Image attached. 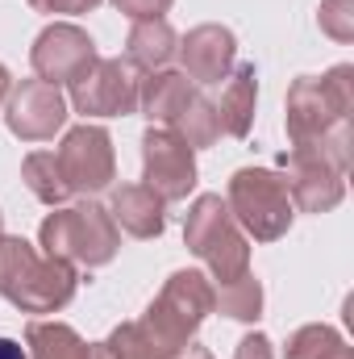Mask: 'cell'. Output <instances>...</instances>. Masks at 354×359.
<instances>
[{
	"instance_id": "obj_1",
	"label": "cell",
	"mask_w": 354,
	"mask_h": 359,
	"mask_svg": "<svg viewBox=\"0 0 354 359\" xmlns=\"http://www.w3.org/2000/svg\"><path fill=\"white\" fill-rule=\"evenodd\" d=\"M80 288L76 264L42 255L21 234L0 238V297L21 313H59Z\"/></svg>"
},
{
	"instance_id": "obj_2",
	"label": "cell",
	"mask_w": 354,
	"mask_h": 359,
	"mask_svg": "<svg viewBox=\"0 0 354 359\" xmlns=\"http://www.w3.org/2000/svg\"><path fill=\"white\" fill-rule=\"evenodd\" d=\"M346 172H351V126L317 142H292L283 155V184L292 192V205L304 213L338 209L346 196Z\"/></svg>"
},
{
	"instance_id": "obj_3",
	"label": "cell",
	"mask_w": 354,
	"mask_h": 359,
	"mask_svg": "<svg viewBox=\"0 0 354 359\" xmlns=\"http://www.w3.org/2000/svg\"><path fill=\"white\" fill-rule=\"evenodd\" d=\"M213 301H217V288L208 284L204 271H192V268L171 271L167 284L159 288V297L150 301V309L138 318V326H142L155 359L176 355L179 347H187L192 334L213 313Z\"/></svg>"
},
{
	"instance_id": "obj_4",
	"label": "cell",
	"mask_w": 354,
	"mask_h": 359,
	"mask_svg": "<svg viewBox=\"0 0 354 359\" xmlns=\"http://www.w3.org/2000/svg\"><path fill=\"white\" fill-rule=\"evenodd\" d=\"M38 243H42V255L67 259L80 268H104L121 251V230L104 205L84 201V205L46 213V222L38 226Z\"/></svg>"
},
{
	"instance_id": "obj_5",
	"label": "cell",
	"mask_w": 354,
	"mask_h": 359,
	"mask_svg": "<svg viewBox=\"0 0 354 359\" xmlns=\"http://www.w3.org/2000/svg\"><path fill=\"white\" fill-rule=\"evenodd\" d=\"M354 113V67L338 63L325 76H300L288 88V138L292 142H317L334 130H346Z\"/></svg>"
},
{
	"instance_id": "obj_6",
	"label": "cell",
	"mask_w": 354,
	"mask_h": 359,
	"mask_svg": "<svg viewBox=\"0 0 354 359\" xmlns=\"http://www.w3.org/2000/svg\"><path fill=\"white\" fill-rule=\"evenodd\" d=\"M183 247L213 271V280H221V284L238 280L242 271H250V238L234 222V213L221 201V192H204V196H196L187 205Z\"/></svg>"
},
{
	"instance_id": "obj_7",
	"label": "cell",
	"mask_w": 354,
	"mask_h": 359,
	"mask_svg": "<svg viewBox=\"0 0 354 359\" xmlns=\"http://www.w3.org/2000/svg\"><path fill=\"white\" fill-rule=\"evenodd\" d=\"M225 205L234 213V222L242 226V234H250L255 243H275L292 230L296 205L292 192L279 172L271 168H238L229 176V192Z\"/></svg>"
},
{
	"instance_id": "obj_8",
	"label": "cell",
	"mask_w": 354,
	"mask_h": 359,
	"mask_svg": "<svg viewBox=\"0 0 354 359\" xmlns=\"http://www.w3.org/2000/svg\"><path fill=\"white\" fill-rule=\"evenodd\" d=\"M142 67L129 59H92L88 67L67 84L71 88V109L84 117H129L138 113V92H142Z\"/></svg>"
},
{
	"instance_id": "obj_9",
	"label": "cell",
	"mask_w": 354,
	"mask_h": 359,
	"mask_svg": "<svg viewBox=\"0 0 354 359\" xmlns=\"http://www.w3.org/2000/svg\"><path fill=\"white\" fill-rule=\"evenodd\" d=\"M59 168L71 192L80 196H96L104 192L113 180H117V151H113V134L96 121H84L76 130L63 134V147H59Z\"/></svg>"
},
{
	"instance_id": "obj_10",
	"label": "cell",
	"mask_w": 354,
	"mask_h": 359,
	"mask_svg": "<svg viewBox=\"0 0 354 359\" xmlns=\"http://www.w3.org/2000/svg\"><path fill=\"white\" fill-rule=\"evenodd\" d=\"M142 184L163 201H187L196 188V151L167 126H150L142 134Z\"/></svg>"
},
{
	"instance_id": "obj_11",
	"label": "cell",
	"mask_w": 354,
	"mask_h": 359,
	"mask_svg": "<svg viewBox=\"0 0 354 359\" xmlns=\"http://www.w3.org/2000/svg\"><path fill=\"white\" fill-rule=\"evenodd\" d=\"M4 126H8V134L13 138H21V142H46V138H55L63 126H67V96L63 88H55V84H46V80H21V84H13L8 92V100H4Z\"/></svg>"
},
{
	"instance_id": "obj_12",
	"label": "cell",
	"mask_w": 354,
	"mask_h": 359,
	"mask_svg": "<svg viewBox=\"0 0 354 359\" xmlns=\"http://www.w3.org/2000/svg\"><path fill=\"white\" fill-rule=\"evenodd\" d=\"M96 59V42L88 38V29H80L76 21H55L46 25L34 46H29V63H34V76L46 80V84H71L84 67Z\"/></svg>"
},
{
	"instance_id": "obj_13",
	"label": "cell",
	"mask_w": 354,
	"mask_h": 359,
	"mask_svg": "<svg viewBox=\"0 0 354 359\" xmlns=\"http://www.w3.org/2000/svg\"><path fill=\"white\" fill-rule=\"evenodd\" d=\"M179 59H183V76L192 84H221L238 67V38L229 25L204 21L179 38Z\"/></svg>"
},
{
	"instance_id": "obj_14",
	"label": "cell",
	"mask_w": 354,
	"mask_h": 359,
	"mask_svg": "<svg viewBox=\"0 0 354 359\" xmlns=\"http://www.w3.org/2000/svg\"><path fill=\"white\" fill-rule=\"evenodd\" d=\"M108 213H113L117 230H125L129 238H159L167 230V205L146 184H121V188H113Z\"/></svg>"
},
{
	"instance_id": "obj_15",
	"label": "cell",
	"mask_w": 354,
	"mask_h": 359,
	"mask_svg": "<svg viewBox=\"0 0 354 359\" xmlns=\"http://www.w3.org/2000/svg\"><path fill=\"white\" fill-rule=\"evenodd\" d=\"M196 96V84L183 76V72H150L142 80V92H138V113L150 121V126H176V117L192 104Z\"/></svg>"
},
{
	"instance_id": "obj_16",
	"label": "cell",
	"mask_w": 354,
	"mask_h": 359,
	"mask_svg": "<svg viewBox=\"0 0 354 359\" xmlns=\"http://www.w3.org/2000/svg\"><path fill=\"white\" fill-rule=\"evenodd\" d=\"M255 104H259V76H255V63H242L225 76V88H221V100H217L221 134L246 138L250 126H255Z\"/></svg>"
},
{
	"instance_id": "obj_17",
	"label": "cell",
	"mask_w": 354,
	"mask_h": 359,
	"mask_svg": "<svg viewBox=\"0 0 354 359\" xmlns=\"http://www.w3.org/2000/svg\"><path fill=\"white\" fill-rule=\"evenodd\" d=\"M179 50V34L171 29L167 17H146V21H134L129 25V38H125V59L146 67V72H163Z\"/></svg>"
},
{
	"instance_id": "obj_18",
	"label": "cell",
	"mask_w": 354,
	"mask_h": 359,
	"mask_svg": "<svg viewBox=\"0 0 354 359\" xmlns=\"http://www.w3.org/2000/svg\"><path fill=\"white\" fill-rule=\"evenodd\" d=\"M25 355L29 359H92V343L80 339L76 326L67 322H29L25 326Z\"/></svg>"
},
{
	"instance_id": "obj_19",
	"label": "cell",
	"mask_w": 354,
	"mask_h": 359,
	"mask_svg": "<svg viewBox=\"0 0 354 359\" xmlns=\"http://www.w3.org/2000/svg\"><path fill=\"white\" fill-rule=\"evenodd\" d=\"M21 180H25V188H29L42 205H55V209H59V205L71 196V188H67V180H63V168H59L55 151H34V155H25Z\"/></svg>"
},
{
	"instance_id": "obj_20",
	"label": "cell",
	"mask_w": 354,
	"mask_h": 359,
	"mask_svg": "<svg viewBox=\"0 0 354 359\" xmlns=\"http://www.w3.org/2000/svg\"><path fill=\"white\" fill-rule=\"evenodd\" d=\"M283 359H354V351L346 347V339L325 326V322H313V326H300L288 347H283Z\"/></svg>"
},
{
	"instance_id": "obj_21",
	"label": "cell",
	"mask_w": 354,
	"mask_h": 359,
	"mask_svg": "<svg viewBox=\"0 0 354 359\" xmlns=\"http://www.w3.org/2000/svg\"><path fill=\"white\" fill-rule=\"evenodd\" d=\"M213 309H221V313L234 318V322H259V318H263V284H259L250 271H242L238 280H225V284L217 288Z\"/></svg>"
},
{
	"instance_id": "obj_22",
	"label": "cell",
	"mask_w": 354,
	"mask_h": 359,
	"mask_svg": "<svg viewBox=\"0 0 354 359\" xmlns=\"http://www.w3.org/2000/svg\"><path fill=\"white\" fill-rule=\"evenodd\" d=\"M171 130H176V134L187 142V147H192V151L213 147V142L221 138V117H217V104H213V100H204V96L196 92V96H192V104H187V109L176 117V126H171Z\"/></svg>"
},
{
	"instance_id": "obj_23",
	"label": "cell",
	"mask_w": 354,
	"mask_h": 359,
	"mask_svg": "<svg viewBox=\"0 0 354 359\" xmlns=\"http://www.w3.org/2000/svg\"><path fill=\"white\" fill-rule=\"evenodd\" d=\"M317 25H321V34H330L334 42L351 46L354 42V0H321Z\"/></svg>"
},
{
	"instance_id": "obj_24",
	"label": "cell",
	"mask_w": 354,
	"mask_h": 359,
	"mask_svg": "<svg viewBox=\"0 0 354 359\" xmlns=\"http://www.w3.org/2000/svg\"><path fill=\"white\" fill-rule=\"evenodd\" d=\"M104 351L113 359H155V351H150V343H146V334H142L138 322H121L104 339Z\"/></svg>"
},
{
	"instance_id": "obj_25",
	"label": "cell",
	"mask_w": 354,
	"mask_h": 359,
	"mask_svg": "<svg viewBox=\"0 0 354 359\" xmlns=\"http://www.w3.org/2000/svg\"><path fill=\"white\" fill-rule=\"evenodd\" d=\"M176 0H113L117 13H125L129 21H146V17H163Z\"/></svg>"
},
{
	"instance_id": "obj_26",
	"label": "cell",
	"mask_w": 354,
	"mask_h": 359,
	"mask_svg": "<svg viewBox=\"0 0 354 359\" xmlns=\"http://www.w3.org/2000/svg\"><path fill=\"white\" fill-rule=\"evenodd\" d=\"M100 0H29V8L34 13H67V17H80V13H92Z\"/></svg>"
},
{
	"instance_id": "obj_27",
	"label": "cell",
	"mask_w": 354,
	"mask_h": 359,
	"mask_svg": "<svg viewBox=\"0 0 354 359\" xmlns=\"http://www.w3.org/2000/svg\"><path fill=\"white\" fill-rule=\"evenodd\" d=\"M234 359H275V351H271V339L267 334H246L242 343H238V351H234Z\"/></svg>"
},
{
	"instance_id": "obj_28",
	"label": "cell",
	"mask_w": 354,
	"mask_h": 359,
	"mask_svg": "<svg viewBox=\"0 0 354 359\" xmlns=\"http://www.w3.org/2000/svg\"><path fill=\"white\" fill-rule=\"evenodd\" d=\"M163 359H213V351L200 347V343H187V347H179L176 355H163Z\"/></svg>"
},
{
	"instance_id": "obj_29",
	"label": "cell",
	"mask_w": 354,
	"mask_h": 359,
	"mask_svg": "<svg viewBox=\"0 0 354 359\" xmlns=\"http://www.w3.org/2000/svg\"><path fill=\"white\" fill-rule=\"evenodd\" d=\"M0 359H29V355H25V347H21V343L0 339Z\"/></svg>"
},
{
	"instance_id": "obj_30",
	"label": "cell",
	"mask_w": 354,
	"mask_h": 359,
	"mask_svg": "<svg viewBox=\"0 0 354 359\" xmlns=\"http://www.w3.org/2000/svg\"><path fill=\"white\" fill-rule=\"evenodd\" d=\"M8 92H13V76H8V67L0 63V109H4V100H8Z\"/></svg>"
},
{
	"instance_id": "obj_31",
	"label": "cell",
	"mask_w": 354,
	"mask_h": 359,
	"mask_svg": "<svg viewBox=\"0 0 354 359\" xmlns=\"http://www.w3.org/2000/svg\"><path fill=\"white\" fill-rule=\"evenodd\" d=\"M0 238H4V213H0Z\"/></svg>"
}]
</instances>
